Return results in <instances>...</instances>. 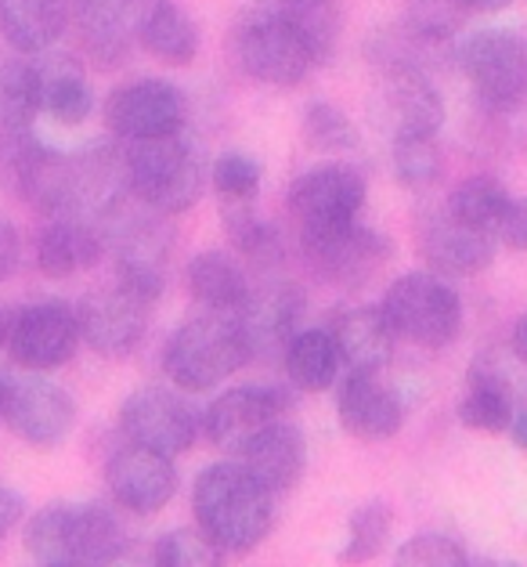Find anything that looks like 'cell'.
Listing matches in <instances>:
<instances>
[{"label":"cell","mask_w":527,"mask_h":567,"mask_svg":"<svg viewBox=\"0 0 527 567\" xmlns=\"http://www.w3.org/2000/svg\"><path fill=\"white\" fill-rule=\"evenodd\" d=\"M105 484L127 514L148 517V514H159V509L174 499L177 470L170 463V455H159L127 441V445L108 455Z\"/></svg>","instance_id":"15"},{"label":"cell","mask_w":527,"mask_h":567,"mask_svg":"<svg viewBox=\"0 0 527 567\" xmlns=\"http://www.w3.org/2000/svg\"><path fill=\"white\" fill-rule=\"evenodd\" d=\"M303 308H308V300H303V289L293 282H268L260 289H249L246 303L235 311L249 358L286 351V343L300 333Z\"/></svg>","instance_id":"18"},{"label":"cell","mask_w":527,"mask_h":567,"mask_svg":"<svg viewBox=\"0 0 527 567\" xmlns=\"http://www.w3.org/2000/svg\"><path fill=\"white\" fill-rule=\"evenodd\" d=\"M8 329H11V315L0 308V348H4V340H8Z\"/></svg>","instance_id":"50"},{"label":"cell","mask_w":527,"mask_h":567,"mask_svg":"<svg viewBox=\"0 0 527 567\" xmlns=\"http://www.w3.org/2000/svg\"><path fill=\"white\" fill-rule=\"evenodd\" d=\"M214 192L220 203H254L260 196V167L242 152H225L214 159Z\"/></svg>","instance_id":"41"},{"label":"cell","mask_w":527,"mask_h":567,"mask_svg":"<svg viewBox=\"0 0 527 567\" xmlns=\"http://www.w3.org/2000/svg\"><path fill=\"white\" fill-rule=\"evenodd\" d=\"M19 254H22V243H19L16 225L0 217V282L16 275V268H19Z\"/></svg>","instance_id":"45"},{"label":"cell","mask_w":527,"mask_h":567,"mask_svg":"<svg viewBox=\"0 0 527 567\" xmlns=\"http://www.w3.org/2000/svg\"><path fill=\"white\" fill-rule=\"evenodd\" d=\"M65 25L69 0H0V33L22 54L51 51Z\"/></svg>","instance_id":"29"},{"label":"cell","mask_w":527,"mask_h":567,"mask_svg":"<svg viewBox=\"0 0 527 567\" xmlns=\"http://www.w3.org/2000/svg\"><path fill=\"white\" fill-rule=\"evenodd\" d=\"M156 567H220V549L199 528H174L156 546Z\"/></svg>","instance_id":"40"},{"label":"cell","mask_w":527,"mask_h":567,"mask_svg":"<svg viewBox=\"0 0 527 567\" xmlns=\"http://www.w3.org/2000/svg\"><path fill=\"white\" fill-rule=\"evenodd\" d=\"M37 73L40 113L51 116L59 127H80L94 113V91L87 84V69L76 54L40 51L30 54Z\"/></svg>","instance_id":"22"},{"label":"cell","mask_w":527,"mask_h":567,"mask_svg":"<svg viewBox=\"0 0 527 567\" xmlns=\"http://www.w3.org/2000/svg\"><path fill=\"white\" fill-rule=\"evenodd\" d=\"M495 239L503 243L506 250H513V254H520V250H524V239H527V210H524V203H520V199L513 203V210L506 214L503 225H498Z\"/></svg>","instance_id":"44"},{"label":"cell","mask_w":527,"mask_h":567,"mask_svg":"<svg viewBox=\"0 0 527 567\" xmlns=\"http://www.w3.org/2000/svg\"><path fill=\"white\" fill-rule=\"evenodd\" d=\"M275 11L311 65H322L340 51L343 11L337 0H279Z\"/></svg>","instance_id":"31"},{"label":"cell","mask_w":527,"mask_h":567,"mask_svg":"<svg viewBox=\"0 0 527 567\" xmlns=\"http://www.w3.org/2000/svg\"><path fill=\"white\" fill-rule=\"evenodd\" d=\"M8 394H11V383L0 377V420H4V409H8Z\"/></svg>","instance_id":"49"},{"label":"cell","mask_w":527,"mask_h":567,"mask_svg":"<svg viewBox=\"0 0 527 567\" xmlns=\"http://www.w3.org/2000/svg\"><path fill=\"white\" fill-rule=\"evenodd\" d=\"M391 506L372 499L365 506H358L351 514V524H347V543L340 546V564L343 567H358V564H369L376 560L386 538H391Z\"/></svg>","instance_id":"37"},{"label":"cell","mask_w":527,"mask_h":567,"mask_svg":"<svg viewBox=\"0 0 527 567\" xmlns=\"http://www.w3.org/2000/svg\"><path fill=\"white\" fill-rule=\"evenodd\" d=\"M40 567H62V564H40Z\"/></svg>","instance_id":"53"},{"label":"cell","mask_w":527,"mask_h":567,"mask_svg":"<svg viewBox=\"0 0 527 567\" xmlns=\"http://www.w3.org/2000/svg\"><path fill=\"white\" fill-rule=\"evenodd\" d=\"M420 250L426 265L441 279H469L492 268L495 260V239L477 228H466L459 220H452L445 210L426 217L420 228Z\"/></svg>","instance_id":"21"},{"label":"cell","mask_w":527,"mask_h":567,"mask_svg":"<svg viewBox=\"0 0 527 567\" xmlns=\"http://www.w3.org/2000/svg\"><path fill=\"white\" fill-rule=\"evenodd\" d=\"M123 182L134 203L159 217L185 214L203 196V163L182 134L127 142L123 148Z\"/></svg>","instance_id":"2"},{"label":"cell","mask_w":527,"mask_h":567,"mask_svg":"<svg viewBox=\"0 0 527 567\" xmlns=\"http://www.w3.org/2000/svg\"><path fill=\"white\" fill-rule=\"evenodd\" d=\"M257 4H264V8H275V4H279V0H257Z\"/></svg>","instance_id":"51"},{"label":"cell","mask_w":527,"mask_h":567,"mask_svg":"<svg viewBox=\"0 0 527 567\" xmlns=\"http://www.w3.org/2000/svg\"><path fill=\"white\" fill-rule=\"evenodd\" d=\"M40 116V99H37V73L33 59H8L0 65V134L4 137H25Z\"/></svg>","instance_id":"35"},{"label":"cell","mask_w":527,"mask_h":567,"mask_svg":"<svg viewBox=\"0 0 527 567\" xmlns=\"http://www.w3.org/2000/svg\"><path fill=\"white\" fill-rule=\"evenodd\" d=\"M25 553L40 564L94 567L120 543V520L99 503H54L25 524Z\"/></svg>","instance_id":"3"},{"label":"cell","mask_w":527,"mask_h":567,"mask_svg":"<svg viewBox=\"0 0 527 567\" xmlns=\"http://www.w3.org/2000/svg\"><path fill=\"white\" fill-rule=\"evenodd\" d=\"M513 203L517 199L509 196V188L498 182V177L474 174V177H466L463 185H455V192L445 203V214L452 220H459V225L477 228L495 239V231L506 220V214L513 210Z\"/></svg>","instance_id":"32"},{"label":"cell","mask_w":527,"mask_h":567,"mask_svg":"<svg viewBox=\"0 0 527 567\" xmlns=\"http://www.w3.org/2000/svg\"><path fill=\"white\" fill-rule=\"evenodd\" d=\"M520 398L513 391V383L503 369L492 362H474L466 377V394L459 401V420L469 431L480 434H503L513 412H517Z\"/></svg>","instance_id":"27"},{"label":"cell","mask_w":527,"mask_h":567,"mask_svg":"<svg viewBox=\"0 0 527 567\" xmlns=\"http://www.w3.org/2000/svg\"><path fill=\"white\" fill-rule=\"evenodd\" d=\"M246 362L249 348L235 315L206 311L185 322L163 348V372L188 394L214 391Z\"/></svg>","instance_id":"4"},{"label":"cell","mask_w":527,"mask_h":567,"mask_svg":"<svg viewBox=\"0 0 527 567\" xmlns=\"http://www.w3.org/2000/svg\"><path fill=\"white\" fill-rule=\"evenodd\" d=\"M4 348L11 351V362L30 372H48L65 365L80 348L76 311L65 300L30 303V308H22L11 318Z\"/></svg>","instance_id":"13"},{"label":"cell","mask_w":527,"mask_h":567,"mask_svg":"<svg viewBox=\"0 0 527 567\" xmlns=\"http://www.w3.org/2000/svg\"><path fill=\"white\" fill-rule=\"evenodd\" d=\"M105 254L99 225L83 217H54L37 235V268L48 279H73V275L94 268Z\"/></svg>","instance_id":"26"},{"label":"cell","mask_w":527,"mask_h":567,"mask_svg":"<svg viewBox=\"0 0 527 567\" xmlns=\"http://www.w3.org/2000/svg\"><path fill=\"white\" fill-rule=\"evenodd\" d=\"M394 567H469L466 549L448 535H412L394 553Z\"/></svg>","instance_id":"42"},{"label":"cell","mask_w":527,"mask_h":567,"mask_svg":"<svg viewBox=\"0 0 527 567\" xmlns=\"http://www.w3.org/2000/svg\"><path fill=\"white\" fill-rule=\"evenodd\" d=\"M286 409H289V401L279 386H231V391H225L206 409L203 431L210 437L214 449L239 460L249 441H254L264 426L279 423Z\"/></svg>","instance_id":"16"},{"label":"cell","mask_w":527,"mask_h":567,"mask_svg":"<svg viewBox=\"0 0 527 567\" xmlns=\"http://www.w3.org/2000/svg\"><path fill=\"white\" fill-rule=\"evenodd\" d=\"M120 426L131 445L152 449L159 455L188 452L199 434V420L188 401L170 391H159V386H145V391H134L123 401Z\"/></svg>","instance_id":"14"},{"label":"cell","mask_w":527,"mask_h":567,"mask_svg":"<svg viewBox=\"0 0 527 567\" xmlns=\"http://www.w3.org/2000/svg\"><path fill=\"white\" fill-rule=\"evenodd\" d=\"M228 54L239 73L268 87H297L311 73L308 54L275 8H254L235 19L228 30Z\"/></svg>","instance_id":"6"},{"label":"cell","mask_w":527,"mask_h":567,"mask_svg":"<svg viewBox=\"0 0 527 567\" xmlns=\"http://www.w3.org/2000/svg\"><path fill=\"white\" fill-rule=\"evenodd\" d=\"M11 171H16V185L30 206H37V210H44L51 217H80L76 214L83 206L80 156H65V152L40 145L25 134V137H16Z\"/></svg>","instance_id":"10"},{"label":"cell","mask_w":527,"mask_h":567,"mask_svg":"<svg viewBox=\"0 0 527 567\" xmlns=\"http://www.w3.org/2000/svg\"><path fill=\"white\" fill-rule=\"evenodd\" d=\"M329 340L354 377H376L394 358V329L380 308H340L329 322Z\"/></svg>","instance_id":"23"},{"label":"cell","mask_w":527,"mask_h":567,"mask_svg":"<svg viewBox=\"0 0 527 567\" xmlns=\"http://www.w3.org/2000/svg\"><path fill=\"white\" fill-rule=\"evenodd\" d=\"M102 120L120 142H148V137L182 134L188 123V99L170 80L145 76L123 84L105 99Z\"/></svg>","instance_id":"9"},{"label":"cell","mask_w":527,"mask_h":567,"mask_svg":"<svg viewBox=\"0 0 527 567\" xmlns=\"http://www.w3.org/2000/svg\"><path fill=\"white\" fill-rule=\"evenodd\" d=\"M455 59H459V69L488 113H517L527 91V48L520 33L477 30L463 40Z\"/></svg>","instance_id":"7"},{"label":"cell","mask_w":527,"mask_h":567,"mask_svg":"<svg viewBox=\"0 0 527 567\" xmlns=\"http://www.w3.org/2000/svg\"><path fill=\"white\" fill-rule=\"evenodd\" d=\"M455 8L463 11V16H495V11L509 8L513 0H452Z\"/></svg>","instance_id":"47"},{"label":"cell","mask_w":527,"mask_h":567,"mask_svg":"<svg viewBox=\"0 0 527 567\" xmlns=\"http://www.w3.org/2000/svg\"><path fill=\"white\" fill-rule=\"evenodd\" d=\"M73 311H76L80 340L87 343L94 354L113 358L116 362V358L134 354V348L142 343L152 303L134 297L127 286H120L113 279L99 289H91V293L80 300V308Z\"/></svg>","instance_id":"11"},{"label":"cell","mask_w":527,"mask_h":567,"mask_svg":"<svg viewBox=\"0 0 527 567\" xmlns=\"http://www.w3.org/2000/svg\"><path fill=\"white\" fill-rule=\"evenodd\" d=\"M391 163H394L397 185L409 188V192L434 188L441 182V171H445L437 137H423V134L394 137V142H391Z\"/></svg>","instance_id":"36"},{"label":"cell","mask_w":527,"mask_h":567,"mask_svg":"<svg viewBox=\"0 0 527 567\" xmlns=\"http://www.w3.org/2000/svg\"><path fill=\"white\" fill-rule=\"evenodd\" d=\"M509 348H513V358L524 362V358H527V318H520V322L513 326V343H509Z\"/></svg>","instance_id":"48"},{"label":"cell","mask_w":527,"mask_h":567,"mask_svg":"<svg viewBox=\"0 0 527 567\" xmlns=\"http://www.w3.org/2000/svg\"><path fill=\"white\" fill-rule=\"evenodd\" d=\"M188 293L210 315H235L249 297V279L242 265L220 250H203L188 260Z\"/></svg>","instance_id":"30"},{"label":"cell","mask_w":527,"mask_h":567,"mask_svg":"<svg viewBox=\"0 0 527 567\" xmlns=\"http://www.w3.org/2000/svg\"><path fill=\"white\" fill-rule=\"evenodd\" d=\"M380 109L386 116V127H391V137H437L441 123H445V99L430 84L426 69L415 65H386Z\"/></svg>","instance_id":"20"},{"label":"cell","mask_w":527,"mask_h":567,"mask_svg":"<svg viewBox=\"0 0 527 567\" xmlns=\"http://www.w3.org/2000/svg\"><path fill=\"white\" fill-rule=\"evenodd\" d=\"M19 517H22V499L11 488H0V543L19 524Z\"/></svg>","instance_id":"46"},{"label":"cell","mask_w":527,"mask_h":567,"mask_svg":"<svg viewBox=\"0 0 527 567\" xmlns=\"http://www.w3.org/2000/svg\"><path fill=\"white\" fill-rule=\"evenodd\" d=\"M300 250L318 279L337 286H362L394 257V243L376 228L354 220V225L332 228L326 235H308V239H300Z\"/></svg>","instance_id":"12"},{"label":"cell","mask_w":527,"mask_h":567,"mask_svg":"<svg viewBox=\"0 0 527 567\" xmlns=\"http://www.w3.org/2000/svg\"><path fill=\"white\" fill-rule=\"evenodd\" d=\"M4 423L11 426V434L22 437L33 449H54L62 445L65 434L76 423V405L69 391H62L51 380H22L11 383Z\"/></svg>","instance_id":"17"},{"label":"cell","mask_w":527,"mask_h":567,"mask_svg":"<svg viewBox=\"0 0 527 567\" xmlns=\"http://www.w3.org/2000/svg\"><path fill=\"white\" fill-rule=\"evenodd\" d=\"M495 567H520V564H495Z\"/></svg>","instance_id":"52"},{"label":"cell","mask_w":527,"mask_h":567,"mask_svg":"<svg viewBox=\"0 0 527 567\" xmlns=\"http://www.w3.org/2000/svg\"><path fill=\"white\" fill-rule=\"evenodd\" d=\"M137 44L163 65H192L199 54V25L174 0H156L137 22Z\"/></svg>","instance_id":"28"},{"label":"cell","mask_w":527,"mask_h":567,"mask_svg":"<svg viewBox=\"0 0 527 567\" xmlns=\"http://www.w3.org/2000/svg\"><path fill=\"white\" fill-rule=\"evenodd\" d=\"M303 463H308V441L293 423H271L249 441L239 455V466L268 495H286L303 477Z\"/></svg>","instance_id":"25"},{"label":"cell","mask_w":527,"mask_h":567,"mask_svg":"<svg viewBox=\"0 0 527 567\" xmlns=\"http://www.w3.org/2000/svg\"><path fill=\"white\" fill-rule=\"evenodd\" d=\"M156 0H69V19L94 62L116 65L131 54L137 22Z\"/></svg>","instance_id":"19"},{"label":"cell","mask_w":527,"mask_h":567,"mask_svg":"<svg viewBox=\"0 0 527 567\" xmlns=\"http://www.w3.org/2000/svg\"><path fill=\"white\" fill-rule=\"evenodd\" d=\"M94 567H156V553H152V543H127V538H123V543Z\"/></svg>","instance_id":"43"},{"label":"cell","mask_w":527,"mask_h":567,"mask_svg":"<svg viewBox=\"0 0 527 567\" xmlns=\"http://www.w3.org/2000/svg\"><path fill=\"white\" fill-rule=\"evenodd\" d=\"M192 514L220 553H249L275 524L271 495L239 463H214L192 484Z\"/></svg>","instance_id":"1"},{"label":"cell","mask_w":527,"mask_h":567,"mask_svg":"<svg viewBox=\"0 0 527 567\" xmlns=\"http://www.w3.org/2000/svg\"><path fill=\"white\" fill-rule=\"evenodd\" d=\"M282 362L293 386L308 394H322L340 380V354L332 348L326 329H300V333L286 343Z\"/></svg>","instance_id":"33"},{"label":"cell","mask_w":527,"mask_h":567,"mask_svg":"<svg viewBox=\"0 0 527 567\" xmlns=\"http://www.w3.org/2000/svg\"><path fill=\"white\" fill-rule=\"evenodd\" d=\"M463 11L452 0H412L405 16V37L415 40L423 51H437L445 40H452L463 25Z\"/></svg>","instance_id":"38"},{"label":"cell","mask_w":527,"mask_h":567,"mask_svg":"<svg viewBox=\"0 0 527 567\" xmlns=\"http://www.w3.org/2000/svg\"><path fill=\"white\" fill-rule=\"evenodd\" d=\"M300 134L314 152H351V148H358V127L347 120V113H340V109L329 105V102H311L308 109H303Z\"/></svg>","instance_id":"39"},{"label":"cell","mask_w":527,"mask_h":567,"mask_svg":"<svg viewBox=\"0 0 527 567\" xmlns=\"http://www.w3.org/2000/svg\"><path fill=\"white\" fill-rule=\"evenodd\" d=\"M343 431L358 441H386L405 426V401L380 377H347L337 398Z\"/></svg>","instance_id":"24"},{"label":"cell","mask_w":527,"mask_h":567,"mask_svg":"<svg viewBox=\"0 0 527 567\" xmlns=\"http://www.w3.org/2000/svg\"><path fill=\"white\" fill-rule=\"evenodd\" d=\"M365 174L351 163H322V167L303 171L289 185V214L297 220L300 239L308 235H326L332 228L354 225L365 210Z\"/></svg>","instance_id":"8"},{"label":"cell","mask_w":527,"mask_h":567,"mask_svg":"<svg viewBox=\"0 0 527 567\" xmlns=\"http://www.w3.org/2000/svg\"><path fill=\"white\" fill-rule=\"evenodd\" d=\"M380 311L394 337H405L430 351H441L459 337L463 300L434 271H409L386 286Z\"/></svg>","instance_id":"5"},{"label":"cell","mask_w":527,"mask_h":567,"mask_svg":"<svg viewBox=\"0 0 527 567\" xmlns=\"http://www.w3.org/2000/svg\"><path fill=\"white\" fill-rule=\"evenodd\" d=\"M220 220H225L231 250L242 260H249V265L275 268L286 257L282 231L268 225V220L254 210V203H220Z\"/></svg>","instance_id":"34"}]
</instances>
